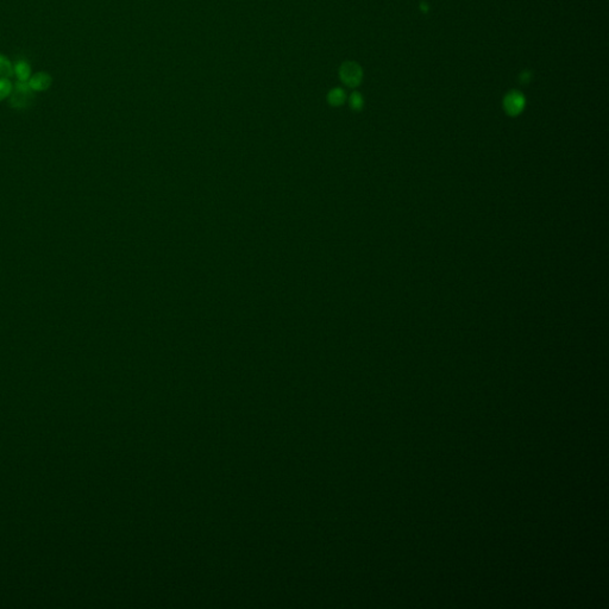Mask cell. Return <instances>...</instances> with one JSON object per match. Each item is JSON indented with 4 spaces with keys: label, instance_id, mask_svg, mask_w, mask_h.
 Returning a JSON list of instances; mask_svg holds the SVG:
<instances>
[{
    "label": "cell",
    "instance_id": "8992f818",
    "mask_svg": "<svg viewBox=\"0 0 609 609\" xmlns=\"http://www.w3.org/2000/svg\"><path fill=\"white\" fill-rule=\"evenodd\" d=\"M346 100V94L344 90H342V88H333V90H331L328 92L327 94V101L330 102L332 106H341L345 102Z\"/></svg>",
    "mask_w": 609,
    "mask_h": 609
},
{
    "label": "cell",
    "instance_id": "7a4b0ae2",
    "mask_svg": "<svg viewBox=\"0 0 609 609\" xmlns=\"http://www.w3.org/2000/svg\"><path fill=\"white\" fill-rule=\"evenodd\" d=\"M339 76H341L343 83L346 85L348 87L355 88L360 86L362 80H363V71H362V67L357 62L346 61L339 68Z\"/></svg>",
    "mask_w": 609,
    "mask_h": 609
},
{
    "label": "cell",
    "instance_id": "30bf717a",
    "mask_svg": "<svg viewBox=\"0 0 609 609\" xmlns=\"http://www.w3.org/2000/svg\"><path fill=\"white\" fill-rule=\"evenodd\" d=\"M533 79V74L529 69H525V71H522L521 73L519 74V82L522 83V85H527L530 83L531 81Z\"/></svg>",
    "mask_w": 609,
    "mask_h": 609
},
{
    "label": "cell",
    "instance_id": "6da1fadb",
    "mask_svg": "<svg viewBox=\"0 0 609 609\" xmlns=\"http://www.w3.org/2000/svg\"><path fill=\"white\" fill-rule=\"evenodd\" d=\"M35 100V94L28 81H17L9 97V105L12 109L24 110Z\"/></svg>",
    "mask_w": 609,
    "mask_h": 609
},
{
    "label": "cell",
    "instance_id": "277c9868",
    "mask_svg": "<svg viewBox=\"0 0 609 609\" xmlns=\"http://www.w3.org/2000/svg\"><path fill=\"white\" fill-rule=\"evenodd\" d=\"M28 82L34 92H44L50 88L51 83H53V77L49 73L39 72L31 75Z\"/></svg>",
    "mask_w": 609,
    "mask_h": 609
},
{
    "label": "cell",
    "instance_id": "3957f363",
    "mask_svg": "<svg viewBox=\"0 0 609 609\" xmlns=\"http://www.w3.org/2000/svg\"><path fill=\"white\" fill-rule=\"evenodd\" d=\"M526 106V98L518 90L509 91L503 98V110L511 117H516Z\"/></svg>",
    "mask_w": 609,
    "mask_h": 609
},
{
    "label": "cell",
    "instance_id": "5b68a950",
    "mask_svg": "<svg viewBox=\"0 0 609 609\" xmlns=\"http://www.w3.org/2000/svg\"><path fill=\"white\" fill-rule=\"evenodd\" d=\"M13 73L18 81H29L31 77V68L27 61L20 60L13 65Z\"/></svg>",
    "mask_w": 609,
    "mask_h": 609
},
{
    "label": "cell",
    "instance_id": "9c48e42d",
    "mask_svg": "<svg viewBox=\"0 0 609 609\" xmlns=\"http://www.w3.org/2000/svg\"><path fill=\"white\" fill-rule=\"evenodd\" d=\"M349 105H350V108L355 111H360L363 109L364 99H363V97H362V94L359 93V92H353V93L350 95V98H349Z\"/></svg>",
    "mask_w": 609,
    "mask_h": 609
},
{
    "label": "cell",
    "instance_id": "ba28073f",
    "mask_svg": "<svg viewBox=\"0 0 609 609\" xmlns=\"http://www.w3.org/2000/svg\"><path fill=\"white\" fill-rule=\"evenodd\" d=\"M12 90L13 85L11 82V80L6 79V77H0V101L9 98Z\"/></svg>",
    "mask_w": 609,
    "mask_h": 609
},
{
    "label": "cell",
    "instance_id": "52a82bcc",
    "mask_svg": "<svg viewBox=\"0 0 609 609\" xmlns=\"http://www.w3.org/2000/svg\"><path fill=\"white\" fill-rule=\"evenodd\" d=\"M14 75L13 73V65L5 55L0 54V77H6L10 79Z\"/></svg>",
    "mask_w": 609,
    "mask_h": 609
}]
</instances>
